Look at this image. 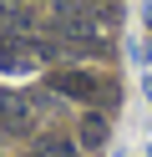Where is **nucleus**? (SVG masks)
Returning a JSON list of instances; mask_svg holds the SVG:
<instances>
[{
  "label": "nucleus",
  "mask_w": 152,
  "mask_h": 157,
  "mask_svg": "<svg viewBox=\"0 0 152 157\" xmlns=\"http://www.w3.org/2000/svg\"><path fill=\"white\" fill-rule=\"evenodd\" d=\"M0 132H5V137H30V132H36V101L5 91V96H0Z\"/></svg>",
  "instance_id": "f257e3e1"
},
{
  "label": "nucleus",
  "mask_w": 152,
  "mask_h": 157,
  "mask_svg": "<svg viewBox=\"0 0 152 157\" xmlns=\"http://www.w3.org/2000/svg\"><path fill=\"white\" fill-rule=\"evenodd\" d=\"M51 91H61V96H81V101H91V96H117L111 91V81H96L91 71H56L51 76Z\"/></svg>",
  "instance_id": "f03ea898"
},
{
  "label": "nucleus",
  "mask_w": 152,
  "mask_h": 157,
  "mask_svg": "<svg viewBox=\"0 0 152 157\" xmlns=\"http://www.w3.org/2000/svg\"><path fill=\"white\" fill-rule=\"evenodd\" d=\"M76 142L81 147H91V152H96V147H107V117H81V127H76Z\"/></svg>",
  "instance_id": "7ed1b4c3"
},
{
  "label": "nucleus",
  "mask_w": 152,
  "mask_h": 157,
  "mask_svg": "<svg viewBox=\"0 0 152 157\" xmlns=\"http://www.w3.org/2000/svg\"><path fill=\"white\" fill-rule=\"evenodd\" d=\"M41 157H81V152L71 142H61V137H46V142H41Z\"/></svg>",
  "instance_id": "20e7f679"
},
{
  "label": "nucleus",
  "mask_w": 152,
  "mask_h": 157,
  "mask_svg": "<svg viewBox=\"0 0 152 157\" xmlns=\"http://www.w3.org/2000/svg\"><path fill=\"white\" fill-rule=\"evenodd\" d=\"M10 5H15V0H0V10H10Z\"/></svg>",
  "instance_id": "39448f33"
}]
</instances>
